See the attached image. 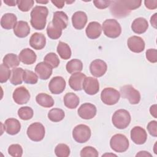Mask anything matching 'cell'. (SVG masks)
I'll list each match as a JSON object with an SVG mask.
<instances>
[{
    "label": "cell",
    "instance_id": "6da1fadb",
    "mask_svg": "<svg viewBox=\"0 0 157 157\" xmlns=\"http://www.w3.org/2000/svg\"><path fill=\"white\" fill-rule=\"evenodd\" d=\"M142 3V1L134 0H118L111 1L110 12L115 17H125L129 14L131 10L139 8Z\"/></svg>",
    "mask_w": 157,
    "mask_h": 157
},
{
    "label": "cell",
    "instance_id": "7a4b0ae2",
    "mask_svg": "<svg viewBox=\"0 0 157 157\" xmlns=\"http://www.w3.org/2000/svg\"><path fill=\"white\" fill-rule=\"evenodd\" d=\"M48 10L42 6H35L31 12L30 23L33 28L36 30H42L45 28Z\"/></svg>",
    "mask_w": 157,
    "mask_h": 157
},
{
    "label": "cell",
    "instance_id": "3957f363",
    "mask_svg": "<svg viewBox=\"0 0 157 157\" xmlns=\"http://www.w3.org/2000/svg\"><path fill=\"white\" fill-rule=\"evenodd\" d=\"M131 120V115L128 110L125 109H118L113 114L112 122L115 128L123 129L129 126Z\"/></svg>",
    "mask_w": 157,
    "mask_h": 157
},
{
    "label": "cell",
    "instance_id": "277c9868",
    "mask_svg": "<svg viewBox=\"0 0 157 157\" xmlns=\"http://www.w3.org/2000/svg\"><path fill=\"white\" fill-rule=\"evenodd\" d=\"M102 29L104 34L110 38H117L121 33L120 23L115 19H107L102 23Z\"/></svg>",
    "mask_w": 157,
    "mask_h": 157
},
{
    "label": "cell",
    "instance_id": "5b68a950",
    "mask_svg": "<svg viewBox=\"0 0 157 157\" xmlns=\"http://www.w3.org/2000/svg\"><path fill=\"white\" fill-rule=\"evenodd\" d=\"M129 145V142L128 138L121 134L113 135L110 140V146L115 152H124L128 149Z\"/></svg>",
    "mask_w": 157,
    "mask_h": 157
},
{
    "label": "cell",
    "instance_id": "8992f818",
    "mask_svg": "<svg viewBox=\"0 0 157 157\" xmlns=\"http://www.w3.org/2000/svg\"><path fill=\"white\" fill-rule=\"evenodd\" d=\"M26 133L27 136L31 140L39 142L44 138L45 130L42 123L35 122L28 126Z\"/></svg>",
    "mask_w": 157,
    "mask_h": 157
},
{
    "label": "cell",
    "instance_id": "52a82bcc",
    "mask_svg": "<svg viewBox=\"0 0 157 157\" xmlns=\"http://www.w3.org/2000/svg\"><path fill=\"white\" fill-rule=\"evenodd\" d=\"M91 129L86 124L77 125L72 131V137L78 143L86 142L91 137Z\"/></svg>",
    "mask_w": 157,
    "mask_h": 157
},
{
    "label": "cell",
    "instance_id": "ba28073f",
    "mask_svg": "<svg viewBox=\"0 0 157 157\" xmlns=\"http://www.w3.org/2000/svg\"><path fill=\"white\" fill-rule=\"evenodd\" d=\"M121 96L127 99L131 104H137L140 101V94L131 85H126L120 88Z\"/></svg>",
    "mask_w": 157,
    "mask_h": 157
},
{
    "label": "cell",
    "instance_id": "9c48e42d",
    "mask_svg": "<svg viewBox=\"0 0 157 157\" xmlns=\"http://www.w3.org/2000/svg\"><path fill=\"white\" fill-rule=\"evenodd\" d=\"M120 98V92L113 88H105L101 93L102 102L108 105H112L118 102Z\"/></svg>",
    "mask_w": 157,
    "mask_h": 157
},
{
    "label": "cell",
    "instance_id": "30bf717a",
    "mask_svg": "<svg viewBox=\"0 0 157 157\" xmlns=\"http://www.w3.org/2000/svg\"><path fill=\"white\" fill-rule=\"evenodd\" d=\"M107 69V66L106 63L100 59L93 60L90 65V72L96 77H100L104 75Z\"/></svg>",
    "mask_w": 157,
    "mask_h": 157
},
{
    "label": "cell",
    "instance_id": "8fae6325",
    "mask_svg": "<svg viewBox=\"0 0 157 157\" xmlns=\"http://www.w3.org/2000/svg\"><path fill=\"white\" fill-rule=\"evenodd\" d=\"M96 106L91 103H84L78 108L77 112L78 116L85 120H90L94 118L96 114Z\"/></svg>",
    "mask_w": 157,
    "mask_h": 157
},
{
    "label": "cell",
    "instance_id": "7c38bea8",
    "mask_svg": "<svg viewBox=\"0 0 157 157\" xmlns=\"http://www.w3.org/2000/svg\"><path fill=\"white\" fill-rule=\"evenodd\" d=\"M66 85V81L63 77L56 76L50 80L48 83V88L52 94H59L64 90Z\"/></svg>",
    "mask_w": 157,
    "mask_h": 157
},
{
    "label": "cell",
    "instance_id": "4fadbf2b",
    "mask_svg": "<svg viewBox=\"0 0 157 157\" xmlns=\"http://www.w3.org/2000/svg\"><path fill=\"white\" fill-rule=\"evenodd\" d=\"M12 97L15 103L22 105L29 101L31 95L29 91L25 86H20L14 90Z\"/></svg>",
    "mask_w": 157,
    "mask_h": 157
},
{
    "label": "cell",
    "instance_id": "5bb4252c",
    "mask_svg": "<svg viewBox=\"0 0 157 157\" xmlns=\"http://www.w3.org/2000/svg\"><path fill=\"white\" fill-rule=\"evenodd\" d=\"M82 88L89 95L96 94L99 90V83L97 78L92 77H86L83 83Z\"/></svg>",
    "mask_w": 157,
    "mask_h": 157
},
{
    "label": "cell",
    "instance_id": "9a60e30c",
    "mask_svg": "<svg viewBox=\"0 0 157 157\" xmlns=\"http://www.w3.org/2000/svg\"><path fill=\"white\" fill-rule=\"evenodd\" d=\"M131 139L134 144L142 145L147 139V132L140 126H134L131 131Z\"/></svg>",
    "mask_w": 157,
    "mask_h": 157
},
{
    "label": "cell",
    "instance_id": "2e32d148",
    "mask_svg": "<svg viewBox=\"0 0 157 157\" xmlns=\"http://www.w3.org/2000/svg\"><path fill=\"white\" fill-rule=\"evenodd\" d=\"M127 45L129 49L134 53H140L145 49V42L139 36H132L128 38Z\"/></svg>",
    "mask_w": 157,
    "mask_h": 157
},
{
    "label": "cell",
    "instance_id": "e0dca14e",
    "mask_svg": "<svg viewBox=\"0 0 157 157\" xmlns=\"http://www.w3.org/2000/svg\"><path fill=\"white\" fill-rule=\"evenodd\" d=\"M85 77L86 75L80 72L72 74L69 78V85L70 87L74 91L82 90Z\"/></svg>",
    "mask_w": 157,
    "mask_h": 157
},
{
    "label": "cell",
    "instance_id": "ac0fdd59",
    "mask_svg": "<svg viewBox=\"0 0 157 157\" xmlns=\"http://www.w3.org/2000/svg\"><path fill=\"white\" fill-rule=\"evenodd\" d=\"M87 20V15L83 11H77L72 16V26L76 29H82L86 24Z\"/></svg>",
    "mask_w": 157,
    "mask_h": 157
},
{
    "label": "cell",
    "instance_id": "d6986e66",
    "mask_svg": "<svg viewBox=\"0 0 157 157\" xmlns=\"http://www.w3.org/2000/svg\"><path fill=\"white\" fill-rule=\"evenodd\" d=\"M53 69L44 62H40L35 67V72L41 80H47L52 74Z\"/></svg>",
    "mask_w": 157,
    "mask_h": 157
},
{
    "label": "cell",
    "instance_id": "ffe728a7",
    "mask_svg": "<svg viewBox=\"0 0 157 157\" xmlns=\"http://www.w3.org/2000/svg\"><path fill=\"white\" fill-rule=\"evenodd\" d=\"M102 30V29L99 23L97 21H91L86 26L85 33L88 38L95 39L101 36Z\"/></svg>",
    "mask_w": 157,
    "mask_h": 157
},
{
    "label": "cell",
    "instance_id": "44dd1931",
    "mask_svg": "<svg viewBox=\"0 0 157 157\" xmlns=\"http://www.w3.org/2000/svg\"><path fill=\"white\" fill-rule=\"evenodd\" d=\"M18 58L20 61L23 64L29 65L36 62L37 56L33 50L29 48H26L20 52Z\"/></svg>",
    "mask_w": 157,
    "mask_h": 157
},
{
    "label": "cell",
    "instance_id": "7402d4cb",
    "mask_svg": "<svg viewBox=\"0 0 157 157\" xmlns=\"http://www.w3.org/2000/svg\"><path fill=\"white\" fill-rule=\"evenodd\" d=\"M4 125V130L10 135H15L18 134L21 129V124L16 118H10L7 119Z\"/></svg>",
    "mask_w": 157,
    "mask_h": 157
},
{
    "label": "cell",
    "instance_id": "603a6c76",
    "mask_svg": "<svg viewBox=\"0 0 157 157\" xmlns=\"http://www.w3.org/2000/svg\"><path fill=\"white\" fill-rule=\"evenodd\" d=\"M46 38L45 36L39 33H35L32 34L29 39L30 46L36 50H41L45 46Z\"/></svg>",
    "mask_w": 157,
    "mask_h": 157
},
{
    "label": "cell",
    "instance_id": "cb8c5ba5",
    "mask_svg": "<svg viewBox=\"0 0 157 157\" xmlns=\"http://www.w3.org/2000/svg\"><path fill=\"white\" fill-rule=\"evenodd\" d=\"M13 33L18 37H26L30 33V27L26 21L20 20L15 24L13 28Z\"/></svg>",
    "mask_w": 157,
    "mask_h": 157
},
{
    "label": "cell",
    "instance_id": "d4e9b609",
    "mask_svg": "<svg viewBox=\"0 0 157 157\" xmlns=\"http://www.w3.org/2000/svg\"><path fill=\"white\" fill-rule=\"evenodd\" d=\"M53 23L62 30L65 29L68 25V17L63 11H56L53 13Z\"/></svg>",
    "mask_w": 157,
    "mask_h": 157
},
{
    "label": "cell",
    "instance_id": "484cf974",
    "mask_svg": "<svg viewBox=\"0 0 157 157\" xmlns=\"http://www.w3.org/2000/svg\"><path fill=\"white\" fill-rule=\"evenodd\" d=\"M148 28V23L147 20L142 17L136 18L132 23L131 29L136 34L144 33Z\"/></svg>",
    "mask_w": 157,
    "mask_h": 157
},
{
    "label": "cell",
    "instance_id": "4316f807",
    "mask_svg": "<svg viewBox=\"0 0 157 157\" xmlns=\"http://www.w3.org/2000/svg\"><path fill=\"white\" fill-rule=\"evenodd\" d=\"M17 18L12 13H7L4 14L1 19V25L5 29H11L13 28L17 23Z\"/></svg>",
    "mask_w": 157,
    "mask_h": 157
},
{
    "label": "cell",
    "instance_id": "83f0119b",
    "mask_svg": "<svg viewBox=\"0 0 157 157\" xmlns=\"http://www.w3.org/2000/svg\"><path fill=\"white\" fill-rule=\"evenodd\" d=\"M64 104L69 109H75L79 104L80 99L74 93H67L64 96Z\"/></svg>",
    "mask_w": 157,
    "mask_h": 157
},
{
    "label": "cell",
    "instance_id": "f1b7e54d",
    "mask_svg": "<svg viewBox=\"0 0 157 157\" xmlns=\"http://www.w3.org/2000/svg\"><path fill=\"white\" fill-rule=\"evenodd\" d=\"M37 103L44 107H52L54 105V100L53 98L46 93H41L38 94L36 97Z\"/></svg>",
    "mask_w": 157,
    "mask_h": 157
},
{
    "label": "cell",
    "instance_id": "f546056e",
    "mask_svg": "<svg viewBox=\"0 0 157 157\" xmlns=\"http://www.w3.org/2000/svg\"><path fill=\"white\" fill-rule=\"evenodd\" d=\"M24 70L21 67H17L13 68L11 71V75L9 78L10 82L13 85H17L21 84L23 80Z\"/></svg>",
    "mask_w": 157,
    "mask_h": 157
},
{
    "label": "cell",
    "instance_id": "4dcf8cb0",
    "mask_svg": "<svg viewBox=\"0 0 157 157\" xmlns=\"http://www.w3.org/2000/svg\"><path fill=\"white\" fill-rule=\"evenodd\" d=\"M66 68L69 74L80 72L82 71L83 63L80 59H72L67 63Z\"/></svg>",
    "mask_w": 157,
    "mask_h": 157
},
{
    "label": "cell",
    "instance_id": "1f68e13d",
    "mask_svg": "<svg viewBox=\"0 0 157 157\" xmlns=\"http://www.w3.org/2000/svg\"><path fill=\"white\" fill-rule=\"evenodd\" d=\"M57 53L59 54V56L63 59H68L71 56V50L69 45L63 42H59L57 48Z\"/></svg>",
    "mask_w": 157,
    "mask_h": 157
},
{
    "label": "cell",
    "instance_id": "d6a6232c",
    "mask_svg": "<svg viewBox=\"0 0 157 157\" xmlns=\"http://www.w3.org/2000/svg\"><path fill=\"white\" fill-rule=\"evenodd\" d=\"M64 117V110L59 108L52 109L48 113V119L53 122H59L63 120Z\"/></svg>",
    "mask_w": 157,
    "mask_h": 157
},
{
    "label": "cell",
    "instance_id": "836d02e7",
    "mask_svg": "<svg viewBox=\"0 0 157 157\" xmlns=\"http://www.w3.org/2000/svg\"><path fill=\"white\" fill-rule=\"evenodd\" d=\"M2 61L3 64L8 67L15 68L19 65L20 61L19 58L15 54L8 53L4 56Z\"/></svg>",
    "mask_w": 157,
    "mask_h": 157
},
{
    "label": "cell",
    "instance_id": "e575fe53",
    "mask_svg": "<svg viewBox=\"0 0 157 157\" xmlns=\"http://www.w3.org/2000/svg\"><path fill=\"white\" fill-rule=\"evenodd\" d=\"M47 33L48 36L52 39H58L62 34V29L55 25L50 21L47 27Z\"/></svg>",
    "mask_w": 157,
    "mask_h": 157
},
{
    "label": "cell",
    "instance_id": "d590c367",
    "mask_svg": "<svg viewBox=\"0 0 157 157\" xmlns=\"http://www.w3.org/2000/svg\"><path fill=\"white\" fill-rule=\"evenodd\" d=\"M44 62L50 66L52 68H55L59 66L60 61L56 54L53 52H50L45 56Z\"/></svg>",
    "mask_w": 157,
    "mask_h": 157
},
{
    "label": "cell",
    "instance_id": "8d00e7d4",
    "mask_svg": "<svg viewBox=\"0 0 157 157\" xmlns=\"http://www.w3.org/2000/svg\"><path fill=\"white\" fill-rule=\"evenodd\" d=\"M33 109L28 106L21 107L18 110V115L23 120H30L33 117Z\"/></svg>",
    "mask_w": 157,
    "mask_h": 157
},
{
    "label": "cell",
    "instance_id": "74e56055",
    "mask_svg": "<svg viewBox=\"0 0 157 157\" xmlns=\"http://www.w3.org/2000/svg\"><path fill=\"white\" fill-rule=\"evenodd\" d=\"M70 148L64 144H58L55 148V153L58 157H67L70 155Z\"/></svg>",
    "mask_w": 157,
    "mask_h": 157
},
{
    "label": "cell",
    "instance_id": "f35d334b",
    "mask_svg": "<svg viewBox=\"0 0 157 157\" xmlns=\"http://www.w3.org/2000/svg\"><path fill=\"white\" fill-rule=\"evenodd\" d=\"M23 82L27 84H36L38 81V76L34 72L26 69L24 70Z\"/></svg>",
    "mask_w": 157,
    "mask_h": 157
},
{
    "label": "cell",
    "instance_id": "ab89813d",
    "mask_svg": "<svg viewBox=\"0 0 157 157\" xmlns=\"http://www.w3.org/2000/svg\"><path fill=\"white\" fill-rule=\"evenodd\" d=\"M9 68L3 63L0 65V82L1 83L6 82L10 77L11 71Z\"/></svg>",
    "mask_w": 157,
    "mask_h": 157
},
{
    "label": "cell",
    "instance_id": "60d3db41",
    "mask_svg": "<svg viewBox=\"0 0 157 157\" xmlns=\"http://www.w3.org/2000/svg\"><path fill=\"white\" fill-rule=\"evenodd\" d=\"M34 1L33 0H18L17 5L18 8L22 12H28L33 6Z\"/></svg>",
    "mask_w": 157,
    "mask_h": 157
},
{
    "label": "cell",
    "instance_id": "b9f144b4",
    "mask_svg": "<svg viewBox=\"0 0 157 157\" xmlns=\"http://www.w3.org/2000/svg\"><path fill=\"white\" fill-rule=\"evenodd\" d=\"M80 155L81 157H98L99 154L96 148L91 146H86L82 149Z\"/></svg>",
    "mask_w": 157,
    "mask_h": 157
},
{
    "label": "cell",
    "instance_id": "7bdbcfd3",
    "mask_svg": "<svg viewBox=\"0 0 157 157\" xmlns=\"http://www.w3.org/2000/svg\"><path fill=\"white\" fill-rule=\"evenodd\" d=\"M8 153L13 157H21L23 155V148L19 144H12L9 147Z\"/></svg>",
    "mask_w": 157,
    "mask_h": 157
},
{
    "label": "cell",
    "instance_id": "ee69618b",
    "mask_svg": "<svg viewBox=\"0 0 157 157\" xmlns=\"http://www.w3.org/2000/svg\"><path fill=\"white\" fill-rule=\"evenodd\" d=\"M146 58L152 63L157 62V50L155 48H150L146 51Z\"/></svg>",
    "mask_w": 157,
    "mask_h": 157
},
{
    "label": "cell",
    "instance_id": "f6af8a7d",
    "mask_svg": "<svg viewBox=\"0 0 157 157\" xmlns=\"http://www.w3.org/2000/svg\"><path fill=\"white\" fill-rule=\"evenodd\" d=\"M147 130L150 134L153 137L157 136V121L155 120L151 121L147 124Z\"/></svg>",
    "mask_w": 157,
    "mask_h": 157
},
{
    "label": "cell",
    "instance_id": "bcb514c9",
    "mask_svg": "<svg viewBox=\"0 0 157 157\" xmlns=\"http://www.w3.org/2000/svg\"><path fill=\"white\" fill-rule=\"evenodd\" d=\"M111 3V1H104V0H96L93 1V4L95 7L99 9H104L108 7Z\"/></svg>",
    "mask_w": 157,
    "mask_h": 157
},
{
    "label": "cell",
    "instance_id": "7dc6e473",
    "mask_svg": "<svg viewBox=\"0 0 157 157\" xmlns=\"http://www.w3.org/2000/svg\"><path fill=\"white\" fill-rule=\"evenodd\" d=\"M145 7L150 10H153L157 8V1L156 0H145L144 1Z\"/></svg>",
    "mask_w": 157,
    "mask_h": 157
},
{
    "label": "cell",
    "instance_id": "c3c4849f",
    "mask_svg": "<svg viewBox=\"0 0 157 157\" xmlns=\"http://www.w3.org/2000/svg\"><path fill=\"white\" fill-rule=\"evenodd\" d=\"M51 2L58 8L59 9H61L64 7V1H55V0H52L51 1Z\"/></svg>",
    "mask_w": 157,
    "mask_h": 157
},
{
    "label": "cell",
    "instance_id": "681fc988",
    "mask_svg": "<svg viewBox=\"0 0 157 157\" xmlns=\"http://www.w3.org/2000/svg\"><path fill=\"white\" fill-rule=\"evenodd\" d=\"M150 112L151 113V115L155 118H157V110H156V105L154 104L153 105H151L150 108Z\"/></svg>",
    "mask_w": 157,
    "mask_h": 157
},
{
    "label": "cell",
    "instance_id": "f907efd6",
    "mask_svg": "<svg viewBox=\"0 0 157 157\" xmlns=\"http://www.w3.org/2000/svg\"><path fill=\"white\" fill-rule=\"evenodd\" d=\"M156 16L157 13H155L153 16L151 17L150 18V23L155 28H156Z\"/></svg>",
    "mask_w": 157,
    "mask_h": 157
},
{
    "label": "cell",
    "instance_id": "816d5d0a",
    "mask_svg": "<svg viewBox=\"0 0 157 157\" xmlns=\"http://www.w3.org/2000/svg\"><path fill=\"white\" fill-rule=\"evenodd\" d=\"M151 156V155L146 151H140L137 155L136 156Z\"/></svg>",
    "mask_w": 157,
    "mask_h": 157
},
{
    "label": "cell",
    "instance_id": "f5cc1de1",
    "mask_svg": "<svg viewBox=\"0 0 157 157\" xmlns=\"http://www.w3.org/2000/svg\"><path fill=\"white\" fill-rule=\"evenodd\" d=\"M4 2L9 6H15L17 4V1L14 0H4Z\"/></svg>",
    "mask_w": 157,
    "mask_h": 157
},
{
    "label": "cell",
    "instance_id": "db71d44e",
    "mask_svg": "<svg viewBox=\"0 0 157 157\" xmlns=\"http://www.w3.org/2000/svg\"><path fill=\"white\" fill-rule=\"evenodd\" d=\"M36 2H37V3H39V4H45L48 3V1H36Z\"/></svg>",
    "mask_w": 157,
    "mask_h": 157
}]
</instances>
